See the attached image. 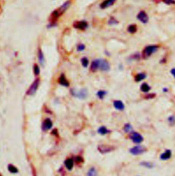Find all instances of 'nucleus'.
Returning a JSON list of instances; mask_svg holds the SVG:
<instances>
[{"mask_svg": "<svg viewBox=\"0 0 175 176\" xmlns=\"http://www.w3.org/2000/svg\"><path fill=\"white\" fill-rule=\"evenodd\" d=\"M159 47L156 45H152L147 46L145 49H144L142 52V58L145 59H147L151 56L152 54H153L154 53H155L157 49H158Z\"/></svg>", "mask_w": 175, "mask_h": 176, "instance_id": "obj_1", "label": "nucleus"}, {"mask_svg": "<svg viewBox=\"0 0 175 176\" xmlns=\"http://www.w3.org/2000/svg\"><path fill=\"white\" fill-rule=\"evenodd\" d=\"M146 151H147V148L142 145H136L129 149V152L134 156L142 154Z\"/></svg>", "mask_w": 175, "mask_h": 176, "instance_id": "obj_2", "label": "nucleus"}, {"mask_svg": "<svg viewBox=\"0 0 175 176\" xmlns=\"http://www.w3.org/2000/svg\"><path fill=\"white\" fill-rule=\"evenodd\" d=\"M129 138H131V140L136 144L141 143L144 140L143 136L139 133L136 132H132L131 133H130Z\"/></svg>", "mask_w": 175, "mask_h": 176, "instance_id": "obj_3", "label": "nucleus"}, {"mask_svg": "<svg viewBox=\"0 0 175 176\" xmlns=\"http://www.w3.org/2000/svg\"><path fill=\"white\" fill-rule=\"evenodd\" d=\"M40 84V79L37 78L34 81V82L32 84V85L30 86L29 88L28 91H27V94L28 95H33L36 93L38 88L39 87Z\"/></svg>", "mask_w": 175, "mask_h": 176, "instance_id": "obj_4", "label": "nucleus"}, {"mask_svg": "<svg viewBox=\"0 0 175 176\" xmlns=\"http://www.w3.org/2000/svg\"><path fill=\"white\" fill-rule=\"evenodd\" d=\"M71 93L73 96L76 97L77 98L79 99H85L88 96V91L86 89H81L79 91H77L75 90L72 89L71 90Z\"/></svg>", "mask_w": 175, "mask_h": 176, "instance_id": "obj_5", "label": "nucleus"}, {"mask_svg": "<svg viewBox=\"0 0 175 176\" xmlns=\"http://www.w3.org/2000/svg\"><path fill=\"white\" fill-rule=\"evenodd\" d=\"M74 28L79 30H84L88 27V24L86 21H76L73 24Z\"/></svg>", "mask_w": 175, "mask_h": 176, "instance_id": "obj_6", "label": "nucleus"}, {"mask_svg": "<svg viewBox=\"0 0 175 176\" xmlns=\"http://www.w3.org/2000/svg\"><path fill=\"white\" fill-rule=\"evenodd\" d=\"M98 149L101 153H109V152H110V151H113L114 149V148L112 146H110V145H99Z\"/></svg>", "mask_w": 175, "mask_h": 176, "instance_id": "obj_7", "label": "nucleus"}, {"mask_svg": "<svg viewBox=\"0 0 175 176\" xmlns=\"http://www.w3.org/2000/svg\"><path fill=\"white\" fill-rule=\"evenodd\" d=\"M137 18L139 21H141L143 23H147L148 21V17L145 11H140L138 13V15H137Z\"/></svg>", "mask_w": 175, "mask_h": 176, "instance_id": "obj_8", "label": "nucleus"}, {"mask_svg": "<svg viewBox=\"0 0 175 176\" xmlns=\"http://www.w3.org/2000/svg\"><path fill=\"white\" fill-rule=\"evenodd\" d=\"M53 126V123L50 119H46L42 124V129L43 131H47Z\"/></svg>", "mask_w": 175, "mask_h": 176, "instance_id": "obj_9", "label": "nucleus"}, {"mask_svg": "<svg viewBox=\"0 0 175 176\" xmlns=\"http://www.w3.org/2000/svg\"><path fill=\"white\" fill-rule=\"evenodd\" d=\"M99 69L104 71H107L110 69V65L108 61L103 60V59H100V67Z\"/></svg>", "mask_w": 175, "mask_h": 176, "instance_id": "obj_10", "label": "nucleus"}, {"mask_svg": "<svg viewBox=\"0 0 175 176\" xmlns=\"http://www.w3.org/2000/svg\"><path fill=\"white\" fill-rule=\"evenodd\" d=\"M116 0H105L103 1L100 5V8L101 9H105V8L110 7L115 3Z\"/></svg>", "mask_w": 175, "mask_h": 176, "instance_id": "obj_11", "label": "nucleus"}, {"mask_svg": "<svg viewBox=\"0 0 175 176\" xmlns=\"http://www.w3.org/2000/svg\"><path fill=\"white\" fill-rule=\"evenodd\" d=\"M99 67H100V59L93 60L90 65V70L93 72L97 71Z\"/></svg>", "mask_w": 175, "mask_h": 176, "instance_id": "obj_12", "label": "nucleus"}, {"mask_svg": "<svg viewBox=\"0 0 175 176\" xmlns=\"http://www.w3.org/2000/svg\"><path fill=\"white\" fill-rule=\"evenodd\" d=\"M38 61L40 64H41V65L43 67L45 63V56H44L43 54V52L42 51L41 48H39L38 51Z\"/></svg>", "mask_w": 175, "mask_h": 176, "instance_id": "obj_13", "label": "nucleus"}, {"mask_svg": "<svg viewBox=\"0 0 175 176\" xmlns=\"http://www.w3.org/2000/svg\"><path fill=\"white\" fill-rule=\"evenodd\" d=\"M58 82L60 84L63 86V87H68V86H69V82H68V81L67 80V79L66 78V77L64 74H62L60 77Z\"/></svg>", "mask_w": 175, "mask_h": 176, "instance_id": "obj_14", "label": "nucleus"}, {"mask_svg": "<svg viewBox=\"0 0 175 176\" xmlns=\"http://www.w3.org/2000/svg\"><path fill=\"white\" fill-rule=\"evenodd\" d=\"M113 104H114L115 108L118 110V111H123L125 109V105L121 100H115Z\"/></svg>", "mask_w": 175, "mask_h": 176, "instance_id": "obj_15", "label": "nucleus"}, {"mask_svg": "<svg viewBox=\"0 0 175 176\" xmlns=\"http://www.w3.org/2000/svg\"><path fill=\"white\" fill-rule=\"evenodd\" d=\"M172 157V151L170 149H167L165 152L162 153L160 156L161 160H169Z\"/></svg>", "mask_w": 175, "mask_h": 176, "instance_id": "obj_16", "label": "nucleus"}, {"mask_svg": "<svg viewBox=\"0 0 175 176\" xmlns=\"http://www.w3.org/2000/svg\"><path fill=\"white\" fill-rule=\"evenodd\" d=\"M70 5V0L65 2V3H64L60 7L58 8V10L60 11V12L61 14L62 15L63 13L65 12V11L68 9V8L69 7Z\"/></svg>", "mask_w": 175, "mask_h": 176, "instance_id": "obj_17", "label": "nucleus"}, {"mask_svg": "<svg viewBox=\"0 0 175 176\" xmlns=\"http://www.w3.org/2000/svg\"><path fill=\"white\" fill-rule=\"evenodd\" d=\"M65 165L68 170H72L74 165V160L72 158H68V159L65 160Z\"/></svg>", "mask_w": 175, "mask_h": 176, "instance_id": "obj_18", "label": "nucleus"}, {"mask_svg": "<svg viewBox=\"0 0 175 176\" xmlns=\"http://www.w3.org/2000/svg\"><path fill=\"white\" fill-rule=\"evenodd\" d=\"M147 78V75H146L145 73H139L135 76V81L136 82H139L140 81L145 80V79Z\"/></svg>", "mask_w": 175, "mask_h": 176, "instance_id": "obj_19", "label": "nucleus"}, {"mask_svg": "<svg viewBox=\"0 0 175 176\" xmlns=\"http://www.w3.org/2000/svg\"><path fill=\"white\" fill-rule=\"evenodd\" d=\"M150 89L151 88H150V86L147 83H143L140 87V90L144 92V93H148V92H149Z\"/></svg>", "mask_w": 175, "mask_h": 176, "instance_id": "obj_20", "label": "nucleus"}, {"mask_svg": "<svg viewBox=\"0 0 175 176\" xmlns=\"http://www.w3.org/2000/svg\"><path fill=\"white\" fill-rule=\"evenodd\" d=\"M98 132L101 135H107V133H109L110 130H108L106 127L101 126L98 129Z\"/></svg>", "mask_w": 175, "mask_h": 176, "instance_id": "obj_21", "label": "nucleus"}, {"mask_svg": "<svg viewBox=\"0 0 175 176\" xmlns=\"http://www.w3.org/2000/svg\"><path fill=\"white\" fill-rule=\"evenodd\" d=\"M8 169L11 173H18V171H19L18 169H17L16 167L13 165V164H8Z\"/></svg>", "mask_w": 175, "mask_h": 176, "instance_id": "obj_22", "label": "nucleus"}, {"mask_svg": "<svg viewBox=\"0 0 175 176\" xmlns=\"http://www.w3.org/2000/svg\"><path fill=\"white\" fill-rule=\"evenodd\" d=\"M140 164L141 166L145 167H146V168H148V169H151L154 167V164H152V162H147V161L142 162H140V164Z\"/></svg>", "mask_w": 175, "mask_h": 176, "instance_id": "obj_23", "label": "nucleus"}, {"mask_svg": "<svg viewBox=\"0 0 175 176\" xmlns=\"http://www.w3.org/2000/svg\"><path fill=\"white\" fill-rule=\"evenodd\" d=\"M87 176H97V171L95 168L94 167L90 168L88 171Z\"/></svg>", "mask_w": 175, "mask_h": 176, "instance_id": "obj_24", "label": "nucleus"}, {"mask_svg": "<svg viewBox=\"0 0 175 176\" xmlns=\"http://www.w3.org/2000/svg\"><path fill=\"white\" fill-rule=\"evenodd\" d=\"M106 95H107V92H106L105 91H103V90L99 91L97 93V97H98L99 99H101V100H103V99L105 97V96Z\"/></svg>", "mask_w": 175, "mask_h": 176, "instance_id": "obj_25", "label": "nucleus"}, {"mask_svg": "<svg viewBox=\"0 0 175 176\" xmlns=\"http://www.w3.org/2000/svg\"><path fill=\"white\" fill-rule=\"evenodd\" d=\"M128 32L129 33H131V34H134L137 31V27L136 25H130L127 28Z\"/></svg>", "mask_w": 175, "mask_h": 176, "instance_id": "obj_26", "label": "nucleus"}, {"mask_svg": "<svg viewBox=\"0 0 175 176\" xmlns=\"http://www.w3.org/2000/svg\"><path fill=\"white\" fill-rule=\"evenodd\" d=\"M81 62L84 67H87L88 65H89V60H88V59L86 58V57H84V58L81 59Z\"/></svg>", "mask_w": 175, "mask_h": 176, "instance_id": "obj_27", "label": "nucleus"}, {"mask_svg": "<svg viewBox=\"0 0 175 176\" xmlns=\"http://www.w3.org/2000/svg\"><path fill=\"white\" fill-rule=\"evenodd\" d=\"M123 129L125 132H129L131 131V129H132V125L130 124H125V126H124V127H123Z\"/></svg>", "mask_w": 175, "mask_h": 176, "instance_id": "obj_28", "label": "nucleus"}, {"mask_svg": "<svg viewBox=\"0 0 175 176\" xmlns=\"http://www.w3.org/2000/svg\"><path fill=\"white\" fill-rule=\"evenodd\" d=\"M40 72H41V70H40L39 66L38 65H36V64H35L34 66V75L36 76H39Z\"/></svg>", "mask_w": 175, "mask_h": 176, "instance_id": "obj_29", "label": "nucleus"}, {"mask_svg": "<svg viewBox=\"0 0 175 176\" xmlns=\"http://www.w3.org/2000/svg\"><path fill=\"white\" fill-rule=\"evenodd\" d=\"M168 123H169L170 125H173L175 124V116H168Z\"/></svg>", "mask_w": 175, "mask_h": 176, "instance_id": "obj_30", "label": "nucleus"}, {"mask_svg": "<svg viewBox=\"0 0 175 176\" xmlns=\"http://www.w3.org/2000/svg\"><path fill=\"white\" fill-rule=\"evenodd\" d=\"M108 23L111 25H116V24H118V21H117L116 19H115L114 17H111L109 21H108Z\"/></svg>", "mask_w": 175, "mask_h": 176, "instance_id": "obj_31", "label": "nucleus"}, {"mask_svg": "<svg viewBox=\"0 0 175 176\" xmlns=\"http://www.w3.org/2000/svg\"><path fill=\"white\" fill-rule=\"evenodd\" d=\"M86 49V46L84 45V44H79V45L77 46V51L78 52H81V51H84V49Z\"/></svg>", "mask_w": 175, "mask_h": 176, "instance_id": "obj_32", "label": "nucleus"}, {"mask_svg": "<svg viewBox=\"0 0 175 176\" xmlns=\"http://www.w3.org/2000/svg\"><path fill=\"white\" fill-rule=\"evenodd\" d=\"M156 95L153 94V93H150V94H148L147 95H145V98L147 99V100H150V99H152L155 97Z\"/></svg>", "mask_w": 175, "mask_h": 176, "instance_id": "obj_33", "label": "nucleus"}, {"mask_svg": "<svg viewBox=\"0 0 175 176\" xmlns=\"http://www.w3.org/2000/svg\"><path fill=\"white\" fill-rule=\"evenodd\" d=\"M162 1L166 3V4H175V1L174 0H162Z\"/></svg>", "mask_w": 175, "mask_h": 176, "instance_id": "obj_34", "label": "nucleus"}, {"mask_svg": "<svg viewBox=\"0 0 175 176\" xmlns=\"http://www.w3.org/2000/svg\"><path fill=\"white\" fill-rule=\"evenodd\" d=\"M75 161L77 162H83V159L81 157H76L75 158Z\"/></svg>", "mask_w": 175, "mask_h": 176, "instance_id": "obj_35", "label": "nucleus"}, {"mask_svg": "<svg viewBox=\"0 0 175 176\" xmlns=\"http://www.w3.org/2000/svg\"><path fill=\"white\" fill-rule=\"evenodd\" d=\"M171 73H172V76H174V78H175V69H172L171 70Z\"/></svg>", "mask_w": 175, "mask_h": 176, "instance_id": "obj_36", "label": "nucleus"}, {"mask_svg": "<svg viewBox=\"0 0 175 176\" xmlns=\"http://www.w3.org/2000/svg\"><path fill=\"white\" fill-rule=\"evenodd\" d=\"M163 92H164V91H165V92H167V91H168V89H163Z\"/></svg>", "mask_w": 175, "mask_h": 176, "instance_id": "obj_37", "label": "nucleus"}]
</instances>
